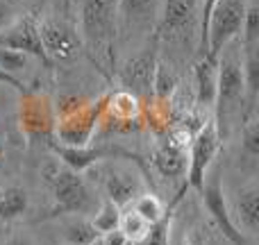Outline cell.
Instances as JSON below:
<instances>
[{"instance_id": "ba28073f", "label": "cell", "mask_w": 259, "mask_h": 245, "mask_svg": "<svg viewBox=\"0 0 259 245\" xmlns=\"http://www.w3.org/2000/svg\"><path fill=\"white\" fill-rule=\"evenodd\" d=\"M219 148H221L219 127H216L214 118H207L200 125V129L193 134L191 143H189V155H187V159H189L187 161V182L198 193H200L207 173L211 170V164L216 159Z\"/></svg>"}, {"instance_id": "8fae6325", "label": "cell", "mask_w": 259, "mask_h": 245, "mask_svg": "<svg viewBox=\"0 0 259 245\" xmlns=\"http://www.w3.org/2000/svg\"><path fill=\"white\" fill-rule=\"evenodd\" d=\"M21 129L27 138H46L55 132V107L46 95L25 91L21 100Z\"/></svg>"}, {"instance_id": "9a60e30c", "label": "cell", "mask_w": 259, "mask_h": 245, "mask_svg": "<svg viewBox=\"0 0 259 245\" xmlns=\"http://www.w3.org/2000/svg\"><path fill=\"white\" fill-rule=\"evenodd\" d=\"M230 216L237 218V229L246 232L248 236H255L259 229V188L255 182L246 184L237 191V198L232 200V205H228ZM232 218V220H234Z\"/></svg>"}, {"instance_id": "484cf974", "label": "cell", "mask_w": 259, "mask_h": 245, "mask_svg": "<svg viewBox=\"0 0 259 245\" xmlns=\"http://www.w3.org/2000/svg\"><path fill=\"white\" fill-rule=\"evenodd\" d=\"M241 145L250 157L259 155V116H257V109L255 112H248L246 116H243Z\"/></svg>"}, {"instance_id": "83f0119b", "label": "cell", "mask_w": 259, "mask_h": 245, "mask_svg": "<svg viewBox=\"0 0 259 245\" xmlns=\"http://www.w3.org/2000/svg\"><path fill=\"white\" fill-rule=\"evenodd\" d=\"M168 229H170V220H168V216H164L161 220L150 225V229H148L141 245H168Z\"/></svg>"}, {"instance_id": "277c9868", "label": "cell", "mask_w": 259, "mask_h": 245, "mask_svg": "<svg viewBox=\"0 0 259 245\" xmlns=\"http://www.w3.org/2000/svg\"><path fill=\"white\" fill-rule=\"evenodd\" d=\"M200 23V0H161L155 21L157 41L184 43L198 34Z\"/></svg>"}, {"instance_id": "2e32d148", "label": "cell", "mask_w": 259, "mask_h": 245, "mask_svg": "<svg viewBox=\"0 0 259 245\" xmlns=\"http://www.w3.org/2000/svg\"><path fill=\"white\" fill-rule=\"evenodd\" d=\"M216 59L200 55V59L193 66V80H191V89H193V98L196 105L205 109H214V100H216Z\"/></svg>"}, {"instance_id": "1f68e13d", "label": "cell", "mask_w": 259, "mask_h": 245, "mask_svg": "<svg viewBox=\"0 0 259 245\" xmlns=\"http://www.w3.org/2000/svg\"><path fill=\"white\" fill-rule=\"evenodd\" d=\"M89 245H107V243H105V241H103V236H100V234H98V236H96V238H94V241H91Z\"/></svg>"}, {"instance_id": "7a4b0ae2", "label": "cell", "mask_w": 259, "mask_h": 245, "mask_svg": "<svg viewBox=\"0 0 259 245\" xmlns=\"http://www.w3.org/2000/svg\"><path fill=\"white\" fill-rule=\"evenodd\" d=\"M216 100L214 109L216 116L214 123L219 127V134H228V125L232 116H241V105L246 103V75H243V59H241V45H239V36L230 41L223 50H221L219 59H216Z\"/></svg>"}, {"instance_id": "d4e9b609", "label": "cell", "mask_w": 259, "mask_h": 245, "mask_svg": "<svg viewBox=\"0 0 259 245\" xmlns=\"http://www.w3.org/2000/svg\"><path fill=\"white\" fill-rule=\"evenodd\" d=\"M132 209L137 211L139 216H141L143 220H148V223H157V220H161L166 216L164 211V205L159 202V198L152 195V193H141V195L137 198V200L132 202Z\"/></svg>"}, {"instance_id": "52a82bcc", "label": "cell", "mask_w": 259, "mask_h": 245, "mask_svg": "<svg viewBox=\"0 0 259 245\" xmlns=\"http://www.w3.org/2000/svg\"><path fill=\"white\" fill-rule=\"evenodd\" d=\"M39 36L48 62L68 64L82 53V41L77 34V25L64 16L39 18Z\"/></svg>"}, {"instance_id": "5b68a950", "label": "cell", "mask_w": 259, "mask_h": 245, "mask_svg": "<svg viewBox=\"0 0 259 245\" xmlns=\"http://www.w3.org/2000/svg\"><path fill=\"white\" fill-rule=\"evenodd\" d=\"M246 9L248 0H216L207 21V57L219 59L221 50L237 39Z\"/></svg>"}, {"instance_id": "cb8c5ba5", "label": "cell", "mask_w": 259, "mask_h": 245, "mask_svg": "<svg viewBox=\"0 0 259 245\" xmlns=\"http://www.w3.org/2000/svg\"><path fill=\"white\" fill-rule=\"evenodd\" d=\"M118 220H121V207H116L114 202L105 200L98 209L94 211V229L98 234H105V232H112V229L118 227Z\"/></svg>"}, {"instance_id": "d6a6232c", "label": "cell", "mask_w": 259, "mask_h": 245, "mask_svg": "<svg viewBox=\"0 0 259 245\" xmlns=\"http://www.w3.org/2000/svg\"><path fill=\"white\" fill-rule=\"evenodd\" d=\"M3 159H5V145L0 143V164H3Z\"/></svg>"}, {"instance_id": "7402d4cb", "label": "cell", "mask_w": 259, "mask_h": 245, "mask_svg": "<svg viewBox=\"0 0 259 245\" xmlns=\"http://www.w3.org/2000/svg\"><path fill=\"white\" fill-rule=\"evenodd\" d=\"M62 234H64L66 245H89L98 236L91 220H87L84 216H73L71 220H66L62 227Z\"/></svg>"}, {"instance_id": "d6986e66", "label": "cell", "mask_w": 259, "mask_h": 245, "mask_svg": "<svg viewBox=\"0 0 259 245\" xmlns=\"http://www.w3.org/2000/svg\"><path fill=\"white\" fill-rule=\"evenodd\" d=\"M180 84H182V75L175 68V64L157 57L155 73H152V98L157 103H168Z\"/></svg>"}, {"instance_id": "6da1fadb", "label": "cell", "mask_w": 259, "mask_h": 245, "mask_svg": "<svg viewBox=\"0 0 259 245\" xmlns=\"http://www.w3.org/2000/svg\"><path fill=\"white\" fill-rule=\"evenodd\" d=\"M118 0H82L80 5V34L82 48L91 55L94 64L112 75L116 71V43H118Z\"/></svg>"}, {"instance_id": "603a6c76", "label": "cell", "mask_w": 259, "mask_h": 245, "mask_svg": "<svg viewBox=\"0 0 259 245\" xmlns=\"http://www.w3.org/2000/svg\"><path fill=\"white\" fill-rule=\"evenodd\" d=\"M118 229L127 236L130 243H141L146 238L148 229H150V223L143 220L132 207H125L121 209V220H118Z\"/></svg>"}, {"instance_id": "9c48e42d", "label": "cell", "mask_w": 259, "mask_h": 245, "mask_svg": "<svg viewBox=\"0 0 259 245\" xmlns=\"http://www.w3.org/2000/svg\"><path fill=\"white\" fill-rule=\"evenodd\" d=\"M157 43H152V48H141L139 53L125 57V62L116 68L118 82H121L123 91L137 95H152V73H155V64H157Z\"/></svg>"}, {"instance_id": "4fadbf2b", "label": "cell", "mask_w": 259, "mask_h": 245, "mask_svg": "<svg viewBox=\"0 0 259 245\" xmlns=\"http://www.w3.org/2000/svg\"><path fill=\"white\" fill-rule=\"evenodd\" d=\"M0 43H3V48L21 50V53L30 55V57L48 62L44 53V45H41V36H39V16H34V14H27V16L18 18L14 25L3 30Z\"/></svg>"}, {"instance_id": "f546056e", "label": "cell", "mask_w": 259, "mask_h": 245, "mask_svg": "<svg viewBox=\"0 0 259 245\" xmlns=\"http://www.w3.org/2000/svg\"><path fill=\"white\" fill-rule=\"evenodd\" d=\"M5 245H34L32 238L27 234H12V236L5 241Z\"/></svg>"}, {"instance_id": "3957f363", "label": "cell", "mask_w": 259, "mask_h": 245, "mask_svg": "<svg viewBox=\"0 0 259 245\" xmlns=\"http://www.w3.org/2000/svg\"><path fill=\"white\" fill-rule=\"evenodd\" d=\"M41 177H44L59 214L89 216L98 209L96 193L91 191L89 182L82 177V173L66 168L59 161H48L41 170Z\"/></svg>"}, {"instance_id": "7c38bea8", "label": "cell", "mask_w": 259, "mask_h": 245, "mask_svg": "<svg viewBox=\"0 0 259 245\" xmlns=\"http://www.w3.org/2000/svg\"><path fill=\"white\" fill-rule=\"evenodd\" d=\"M159 3L161 0H118V41H125L130 34H146L148 30H155Z\"/></svg>"}, {"instance_id": "e0dca14e", "label": "cell", "mask_w": 259, "mask_h": 245, "mask_svg": "<svg viewBox=\"0 0 259 245\" xmlns=\"http://www.w3.org/2000/svg\"><path fill=\"white\" fill-rule=\"evenodd\" d=\"M187 150L166 141L152 152V166L164 177H182L187 175Z\"/></svg>"}, {"instance_id": "836d02e7", "label": "cell", "mask_w": 259, "mask_h": 245, "mask_svg": "<svg viewBox=\"0 0 259 245\" xmlns=\"http://www.w3.org/2000/svg\"><path fill=\"white\" fill-rule=\"evenodd\" d=\"M130 245H141V243H130Z\"/></svg>"}, {"instance_id": "ffe728a7", "label": "cell", "mask_w": 259, "mask_h": 245, "mask_svg": "<svg viewBox=\"0 0 259 245\" xmlns=\"http://www.w3.org/2000/svg\"><path fill=\"white\" fill-rule=\"evenodd\" d=\"M55 150V155L59 157V164H64L66 168L75 170V173H84L89 170L94 164H98V159H103L105 150L100 148H68V145H57V143H50Z\"/></svg>"}, {"instance_id": "5bb4252c", "label": "cell", "mask_w": 259, "mask_h": 245, "mask_svg": "<svg viewBox=\"0 0 259 245\" xmlns=\"http://www.w3.org/2000/svg\"><path fill=\"white\" fill-rule=\"evenodd\" d=\"M105 200L125 209L141 195V179L127 168H107L103 173Z\"/></svg>"}, {"instance_id": "44dd1931", "label": "cell", "mask_w": 259, "mask_h": 245, "mask_svg": "<svg viewBox=\"0 0 259 245\" xmlns=\"http://www.w3.org/2000/svg\"><path fill=\"white\" fill-rule=\"evenodd\" d=\"M27 205H30V198L27 191L21 186H9L0 193V225L7 223V220L18 218L21 214H25Z\"/></svg>"}, {"instance_id": "4316f807", "label": "cell", "mask_w": 259, "mask_h": 245, "mask_svg": "<svg viewBox=\"0 0 259 245\" xmlns=\"http://www.w3.org/2000/svg\"><path fill=\"white\" fill-rule=\"evenodd\" d=\"M27 64H30V55L12 48H0V73H5L7 77L25 71Z\"/></svg>"}, {"instance_id": "4dcf8cb0", "label": "cell", "mask_w": 259, "mask_h": 245, "mask_svg": "<svg viewBox=\"0 0 259 245\" xmlns=\"http://www.w3.org/2000/svg\"><path fill=\"white\" fill-rule=\"evenodd\" d=\"M16 3H18V0H0V23L5 21V16L12 12V7H14Z\"/></svg>"}, {"instance_id": "8992f818", "label": "cell", "mask_w": 259, "mask_h": 245, "mask_svg": "<svg viewBox=\"0 0 259 245\" xmlns=\"http://www.w3.org/2000/svg\"><path fill=\"white\" fill-rule=\"evenodd\" d=\"M105 98L91 100L84 107H80L77 112L68 114V116L55 118V138L59 141V145H68V148H84L91 145L98 125L103 123V114H105Z\"/></svg>"}, {"instance_id": "30bf717a", "label": "cell", "mask_w": 259, "mask_h": 245, "mask_svg": "<svg viewBox=\"0 0 259 245\" xmlns=\"http://www.w3.org/2000/svg\"><path fill=\"white\" fill-rule=\"evenodd\" d=\"M200 193H202V200H205V205H207V211H209L211 218H214L216 225L221 227L223 236L234 245H246V234L239 232L234 220H232V216H230L225 191H223V184H221V170H214V173L209 170V173H207Z\"/></svg>"}, {"instance_id": "f1b7e54d", "label": "cell", "mask_w": 259, "mask_h": 245, "mask_svg": "<svg viewBox=\"0 0 259 245\" xmlns=\"http://www.w3.org/2000/svg\"><path fill=\"white\" fill-rule=\"evenodd\" d=\"M103 236V241L107 243V245H130V241H127V236L121 232V229H112V232H105V234H100Z\"/></svg>"}, {"instance_id": "ac0fdd59", "label": "cell", "mask_w": 259, "mask_h": 245, "mask_svg": "<svg viewBox=\"0 0 259 245\" xmlns=\"http://www.w3.org/2000/svg\"><path fill=\"white\" fill-rule=\"evenodd\" d=\"M141 116V103L137 95L127 93V91H114L112 95L105 98V118H112L114 123H137Z\"/></svg>"}]
</instances>
